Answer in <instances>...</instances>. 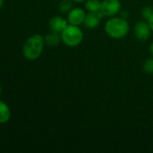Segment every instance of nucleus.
<instances>
[{
	"mask_svg": "<svg viewBox=\"0 0 153 153\" xmlns=\"http://www.w3.org/2000/svg\"><path fill=\"white\" fill-rule=\"evenodd\" d=\"M105 31L112 39H122L125 38L130 31V24L128 21L122 16L110 17L105 23Z\"/></svg>",
	"mask_w": 153,
	"mask_h": 153,
	"instance_id": "1",
	"label": "nucleus"
},
{
	"mask_svg": "<svg viewBox=\"0 0 153 153\" xmlns=\"http://www.w3.org/2000/svg\"><path fill=\"white\" fill-rule=\"evenodd\" d=\"M44 38L40 34H34L29 37L23 46V55L29 61L38 59L44 49Z\"/></svg>",
	"mask_w": 153,
	"mask_h": 153,
	"instance_id": "2",
	"label": "nucleus"
},
{
	"mask_svg": "<svg viewBox=\"0 0 153 153\" xmlns=\"http://www.w3.org/2000/svg\"><path fill=\"white\" fill-rule=\"evenodd\" d=\"M61 41L69 48H75L80 45L84 39V33L79 26L68 24L60 33Z\"/></svg>",
	"mask_w": 153,
	"mask_h": 153,
	"instance_id": "3",
	"label": "nucleus"
},
{
	"mask_svg": "<svg viewBox=\"0 0 153 153\" xmlns=\"http://www.w3.org/2000/svg\"><path fill=\"white\" fill-rule=\"evenodd\" d=\"M122 11V3L120 0H103L100 13L106 17L116 16Z\"/></svg>",
	"mask_w": 153,
	"mask_h": 153,
	"instance_id": "4",
	"label": "nucleus"
},
{
	"mask_svg": "<svg viewBox=\"0 0 153 153\" xmlns=\"http://www.w3.org/2000/svg\"><path fill=\"white\" fill-rule=\"evenodd\" d=\"M151 29L147 21L138 22L133 28V33L135 38L140 41H146L151 35Z\"/></svg>",
	"mask_w": 153,
	"mask_h": 153,
	"instance_id": "5",
	"label": "nucleus"
},
{
	"mask_svg": "<svg viewBox=\"0 0 153 153\" xmlns=\"http://www.w3.org/2000/svg\"><path fill=\"white\" fill-rule=\"evenodd\" d=\"M87 13L86 11L81 7H73L70 12L68 13L67 21L69 24L80 26L84 23L85 18H86Z\"/></svg>",
	"mask_w": 153,
	"mask_h": 153,
	"instance_id": "6",
	"label": "nucleus"
},
{
	"mask_svg": "<svg viewBox=\"0 0 153 153\" xmlns=\"http://www.w3.org/2000/svg\"><path fill=\"white\" fill-rule=\"evenodd\" d=\"M103 14L98 12V13H90L88 12L86 15L85 21H84V26L87 29L93 30L96 29L99 26L101 20L103 18Z\"/></svg>",
	"mask_w": 153,
	"mask_h": 153,
	"instance_id": "7",
	"label": "nucleus"
},
{
	"mask_svg": "<svg viewBox=\"0 0 153 153\" xmlns=\"http://www.w3.org/2000/svg\"><path fill=\"white\" fill-rule=\"evenodd\" d=\"M69 22L67 19L61 17V16H54L52 17L49 22V27L51 31L61 33L62 30L68 26Z\"/></svg>",
	"mask_w": 153,
	"mask_h": 153,
	"instance_id": "8",
	"label": "nucleus"
},
{
	"mask_svg": "<svg viewBox=\"0 0 153 153\" xmlns=\"http://www.w3.org/2000/svg\"><path fill=\"white\" fill-rule=\"evenodd\" d=\"M44 41H45V44L48 45V46H50V47H56L61 41L60 33L51 31L50 33H49V34H47L45 36Z\"/></svg>",
	"mask_w": 153,
	"mask_h": 153,
	"instance_id": "9",
	"label": "nucleus"
},
{
	"mask_svg": "<svg viewBox=\"0 0 153 153\" xmlns=\"http://www.w3.org/2000/svg\"><path fill=\"white\" fill-rule=\"evenodd\" d=\"M11 117V111L9 107L2 100H0V124H5L9 121Z\"/></svg>",
	"mask_w": 153,
	"mask_h": 153,
	"instance_id": "10",
	"label": "nucleus"
},
{
	"mask_svg": "<svg viewBox=\"0 0 153 153\" xmlns=\"http://www.w3.org/2000/svg\"><path fill=\"white\" fill-rule=\"evenodd\" d=\"M102 1L100 0H87L85 2V9L90 13H98L101 11Z\"/></svg>",
	"mask_w": 153,
	"mask_h": 153,
	"instance_id": "11",
	"label": "nucleus"
},
{
	"mask_svg": "<svg viewBox=\"0 0 153 153\" xmlns=\"http://www.w3.org/2000/svg\"><path fill=\"white\" fill-rule=\"evenodd\" d=\"M73 1L72 0H61L59 4V9L63 13H68L73 8Z\"/></svg>",
	"mask_w": 153,
	"mask_h": 153,
	"instance_id": "12",
	"label": "nucleus"
},
{
	"mask_svg": "<svg viewBox=\"0 0 153 153\" xmlns=\"http://www.w3.org/2000/svg\"><path fill=\"white\" fill-rule=\"evenodd\" d=\"M143 71L148 74H153V56L145 60L142 65Z\"/></svg>",
	"mask_w": 153,
	"mask_h": 153,
	"instance_id": "13",
	"label": "nucleus"
},
{
	"mask_svg": "<svg viewBox=\"0 0 153 153\" xmlns=\"http://www.w3.org/2000/svg\"><path fill=\"white\" fill-rule=\"evenodd\" d=\"M142 15L145 21H148L153 15V8L151 6H146L142 11Z\"/></svg>",
	"mask_w": 153,
	"mask_h": 153,
	"instance_id": "14",
	"label": "nucleus"
},
{
	"mask_svg": "<svg viewBox=\"0 0 153 153\" xmlns=\"http://www.w3.org/2000/svg\"><path fill=\"white\" fill-rule=\"evenodd\" d=\"M148 22V23H149V25H150V27H151V31L153 32V15L147 21Z\"/></svg>",
	"mask_w": 153,
	"mask_h": 153,
	"instance_id": "15",
	"label": "nucleus"
},
{
	"mask_svg": "<svg viewBox=\"0 0 153 153\" xmlns=\"http://www.w3.org/2000/svg\"><path fill=\"white\" fill-rule=\"evenodd\" d=\"M149 50H150V53H151V55L153 56V42L151 44V46H150V48H149Z\"/></svg>",
	"mask_w": 153,
	"mask_h": 153,
	"instance_id": "16",
	"label": "nucleus"
},
{
	"mask_svg": "<svg viewBox=\"0 0 153 153\" xmlns=\"http://www.w3.org/2000/svg\"><path fill=\"white\" fill-rule=\"evenodd\" d=\"M74 3H78V4H80V3H85L87 0H72Z\"/></svg>",
	"mask_w": 153,
	"mask_h": 153,
	"instance_id": "17",
	"label": "nucleus"
},
{
	"mask_svg": "<svg viewBox=\"0 0 153 153\" xmlns=\"http://www.w3.org/2000/svg\"><path fill=\"white\" fill-rule=\"evenodd\" d=\"M4 4H5V0H0V8L4 5Z\"/></svg>",
	"mask_w": 153,
	"mask_h": 153,
	"instance_id": "18",
	"label": "nucleus"
},
{
	"mask_svg": "<svg viewBox=\"0 0 153 153\" xmlns=\"http://www.w3.org/2000/svg\"><path fill=\"white\" fill-rule=\"evenodd\" d=\"M1 91H2V87H1V84H0V93H1Z\"/></svg>",
	"mask_w": 153,
	"mask_h": 153,
	"instance_id": "19",
	"label": "nucleus"
}]
</instances>
